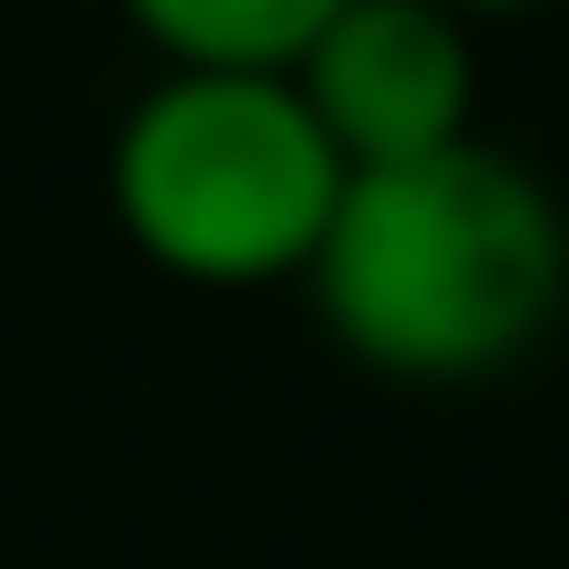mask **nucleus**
I'll return each instance as SVG.
<instances>
[{"label": "nucleus", "instance_id": "nucleus-1", "mask_svg": "<svg viewBox=\"0 0 569 569\" xmlns=\"http://www.w3.org/2000/svg\"><path fill=\"white\" fill-rule=\"evenodd\" d=\"M296 284L361 372L493 383L569 307V209L526 153L471 132L417 164L340 176V209Z\"/></svg>", "mask_w": 569, "mask_h": 569}, {"label": "nucleus", "instance_id": "nucleus-2", "mask_svg": "<svg viewBox=\"0 0 569 569\" xmlns=\"http://www.w3.org/2000/svg\"><path fill=\"white\" fill-rule=\"evenodd\" d=\"M340 176L351 164L274 67H164L110 132V219L187 284L307 274Z\"/></svg>", "mask_w": 569, "mask_h": 569}, {"label": "nucleus", "instance_id": "nucleus-3", "mask_svg": "<svg viewBox=\"0 0 569 569\" xmlns=\"http://www.w3.org/2000/svg\"><path fill=\"white\" fill-rule=\"evenodd\" d=\"M296 99L307 121L329 132L340 164H417V153H449L471 142V99H482V44L449 0H340L307 56H296Z\"/></svg>", "mask_w": 569, "mask_h": 569}, {"label": "nucleus", "instance_id": "nucleus-4", "mask_svg": "<svg viewBox=\"0 0 569 569\" xmlns=\"http://www.w3.org/2000/svg\"><path fill=\"white\" fill-rule=\"evenodd\" d=\"M164 67H296L340 0H121Z\"/></svg>", "mask_w": 569, "mask_h": 569}, {"label": "nucleus", "instance_id": "nucleus-5", "mask_svg": "<svg viewBox=\"0 0 569 569\" xmlns=\"http://www.w3.org/2000/svg\"><path fill=\"white\" fill-rule=\"evenodd\" d=\"M460 22H482V11H537V0H449Z\"/></svg>", "mask_w": 569, "mask_h": 569}]
</instances>
